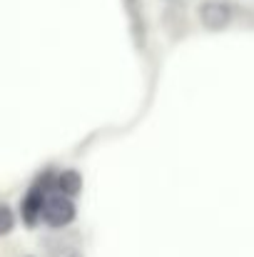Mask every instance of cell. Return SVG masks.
Instances as JSON below:
<instances>
[{
  "instance_id": "obj_5",
  "label": "cell",
  "mask_w": 254,
  "mask_h": 257,
  "mask_svg": "<svg viewBox=\"0 0 254 257\" xmlns=\"http://www.w3.org/2000/svg\"><path fill=\"white\" fill-rule=\"evenodd\" d=\"M0 217H3L0 232H3V235H10V230H13V210H10L8 205H3V207H0Z\"/></svg>"
},
{
  "instance_id": "obj_3",
  "label": "cell",
  "mask_w": 254,
  "mask_h": 257,
  "mask_svg": "<svg viewBox=\"0 0 254 257\" xmlns=\"http://www.w3.org/2000/svg\"><path fill=\"white\" fill-rule=\"evenodd\" d=\"M127 15H130V28L137 48H145L147 43V30H145V15H142V3L140 0H125Z\"/></svg>"
},
{
  "instance_id": "obj_2",
  "label": "cell",
  "mask_w": 254,
  "mask_h": 257,
  "mask_svg": "<svg viewBox=\"0 0 254 257\" xmlns=\"http://www.w3.org/2000/svg\"><path fill=\"white\" fill-rule=\"evenodd\" d=\"M197 13H199L202 25L207 30H214V33L224 30L229 25V20H232V8L227 3H222V0H204Z\"/></svg>"
},
{
  "instance_id": "obj_4",
  "label": "cell",
  "mask_w": 254,
  "mask_h": 257,
  "mask_svg": "<svg viewBox=\"0 0 254 257\" xmlns=\"http://www.w3.org/2000/svg\"><path fill=\"white\" fill-rule=\"evenodd\" d=\"M55 187L63 190L65 195L75 197V195H80V190H83V177H80V172H75V170H63L55 177Z\"/></svg>"
},
{
  "instance_id": "obj_1",
  "label": "cell",
  "mask_w": 254,
  "mask_h": 257,
  "mask_svg": "<svg viewBox=\"0 0 254 257\" xmlns=\"http://www.w3.org/2000/svg\"><path fill=\"white\" fill-rule=\"evenodd\" d=\"M43 220L50 227H65L75 220V205L73 197L65 195L58 187H50L45 195V207H43Z\"/></svg>"
}]
</instances>
